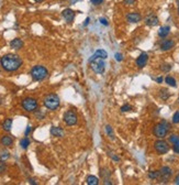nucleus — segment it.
Listing matches in <instances>:
<instances>
[{"label":"nucleus","mask_w":179,"mask_h":185,"mask_svg":"<svg viewBox=\"0 0 179 185\" xmlns=\"http://www.w3.org/2000/svg\"><path fill=\"white\" fill-rule=\"evenodd\" d=\"M0 64L7 72H16L22 65V60L17 54H6L0 60Z\"/></svg>","instance_id":"nucleus-1"},{"label":"nucleus","mask_w":179,"mask_h":185,"mask_svg":"<svg viewBox=\"0 0 179 185\" xmlns=\"http://www.w3.org/2000/svg\"><path fill=\"white\" fill-rule=\"evenodd\" d=\"M30 75H31L33 81L40 82V81H43V79H45V78H46L47 75H48V71H47L44 66L36 65L31 69Z\"/></svg>","instance_id":"nucleus-2"},{"label":"nucleus","mask_w":179,"mask_h":185,"mask_svg":"<svg viewBox=\"0 0 179 185\" xmlns=\"http://www.w3.org/2000/svg\"><path fill=\"white\" fill-rule=\"evenodd\" d=\"M59 97L56 94H48L45 96L44 100H43V104L44 106L48 109V110H55L57 109L59 106Z\"/></svg>","instance_id":"nucleus-3"},{"label":"nucleus","mask_w":179,"mask_h":185,"mask_svg":"<svg viewBox=\"0 0 179 185\" xmlns=\"http://www.w3.org/2000/svg\"><path fill=\"white\" fill-rule=\"evenodd\" d=\"M169 127H170V126H169V123L168 122H166V121H162L160 123L156 125L155 127H154V130H153L154 135L157 137V138H160V139L165 138V137L167 135Z\"/></svg>","instance_id":"nucleus-4"},{"label":"nucleus","mask_w":179,"mask_h":185,"mask_svg":"<svg viewBox=\"0 0 179 185\" xmlns=\"http://www.w3.org/2000/svg\"><path fill=\"white\" fill-rule=\"evenodd\" d=\"M22 107L25 111L27 112H32L35 111L36 108H38V101L35 98H32V97H27L22 100Z\"/></svg>","instance_id":"nucleus-5"},{"label":"nucleus","mask_w":179,"mask_h":185,"mask_svg":"<svg viewBox=\"0 0 179 185\" xmlns=\"http://www.w3.org/2000/svg\"><path fill=\"white\" fill-rule=\"evenodd\" d=\"M154 148H155L156 152L160 154L167 153L168 151H169V149H170V148H169V144H168L166 141H164V140H157V141H155Z\"/></svg>","instance_id":"nucleus-6"},{"label":"nucleus","mask_w":179,"mask_h":185,"mask_svg":"<svg viewBox=\"0 0 179 185\" xmlns=\"http://www.w3.org/2000/svg\"><path fill=\"white\" fill-rule=\"evenodd\" d=\"M91 68L95 73L97 74H103L105 71V62L102 61V58H98L95 60L94 62H91Z\"/></svg>","instance_id":"nucleus-7"},{"label":"nucleus","mask_w":179,"mask_h":185,"mask_svg":"<svg viewBox=\"0 0 179 185\" xmlns=\"http://www.w3.org/2000/svg\"><path fill=\"white\" fill-rule=\"evenodd\" d=\"M77 115L73 110H68L64 114V122L66 123L67 126H74L77 123Z\"/></svg>","instance_id":"nucleus-8"},{"label":"nucleus","mask_w":179,"mask_h":185,"mask_svg":"<svg viewBox=\"0 0 179 185\" xmlns=\"http://www.w3.org/2000/svg\"><path fill=\"white\" fill-rule=\"evenodd\" d=\"M171 174H173V171L169 166H163L162 169L160 170V178L162 182H167L169 178H170Z\"/></svg>","instance_id":"nucleus-9"},{"label":"nucleus","mask_w":179,"mask_h":185,"mask_svg":"<svg viewBox=\"0 0 179 185\" xmlns=\"http://www.w3.org/2000/svg\"><path fill=\"white\" fill-rule=\"evenodd\" d=\"M108 58V53H107V51L102 50V49H98L96 52H95L89 58V63L91 62H94L95 60H98V58H102V60H105V58Z\"/></svg>","instance_id":"nucleus-10"},{"label":"nucleus","mask_w":179,"mask_h":185,"mask_svg":"<svg viewBox=\"0 0 179 185\" xmlns=\"http://www.w3.org/2000/svg\"><path fill=\"white\" fill-rule=\"evenodd\" d=\"M147 62H148V55L146 53H141L140 56L136 58L135 63H136V66L139 67V68H143L144 66H146Z\"/></svg>","instance_id":"nucleus-11"},{"label":"nucleus","mask_w":179,"mask_h":185,"mask_svg":"<svg viewBox=\"0 0 179 185\" xmlns=\"http://www.w3.org/2000/svg\"><path fill=\"white\" fill-rule=\"evenodd\" d=\"M62 15L66 22H73L75 19V12L73 11L71 9H69V8L65 9V10L62 12Z\"/></svg>","instance_id":"nucleus-12"},{"label":"nucleus","mask_w":179,"mask_h":185,"mask_svg":"<svg viewBox=\"0 0 179 185\" xmlns=\"http://www.w3.org/2000/svg\"><path fill=\"white\" fill-rule=\"evenodd\" d=\"M158 17L155 15H148L146 18H145V24L146 25H149V27H155L158 24Z\"/></svg>","instance_id":"nucleus-13"},{"label":"nucleus","mask_w":179,"mask_h":185,"mask_svg":"<svg viewBox=\"0 0 179 185\" xmlns=\"http://www.w3.org/2000/svg\"><path fill=\"white\" fill-rule=\"evenodd\" d=\"M126 20L130 23H137L142 20V17H141V15L139 12H130L126 15Z\"/></svg>","instance_id":"nucleus-14"},{"label":"nucleus","mask_w":179,"mask_h":185,"mask_svg":"<svg viewBox=\"0 0 179 185\" xmlns=\"http://www.w3.org/2000/svg\"><path fill=\"white\" fill-rule=\"evenodd\" d=\"M175 45L174 40H164L163 42L160 43V50L162 51H169L171 50Z\"/></svg>","instance_id":"nucleus-15"},{"label":"nucleus","mask_w":179,"mask_h":185,"mask_svg":"<svg viewBox=\"0 0 179 185\" xmlns=\"http://www.w3.org/2000/svg\"><path fill=\"white\" fill-rule=\"evenodd\" d=\"M170 33V27L169 25H163V27L160 28L158 30V36L160 38H166L168 34Z\"/></svg>","instance_id":"nucleus-16"},{"label":"nucleus","mask_w":179,"mask_h":185,"mask_svg":"<svg viewBox=\"0 0 179 185\" xmlns=\"http://www.w3.org/2000/svg\"><path fill=\"white\" fill-rule=\"evenodd\" d=\"M10 46H11V49H13V50H20L23 46V42H22V40L17 38L10 42Z\"/></svg>","instance_id":"nucleus-17"},{"label":"nucleus","mask_w":179,"mask_h":185,"mask_svg":"<svg viewBox=\"0 0 179 185\" xmlns=\"http://www.w3.org/2000/svg\"><path fill=\"white\" fill-rule=\"evenodd\" d=\"M51 135H54V137H58V138H62L64 135V130H63L61 127H52L51 129Z\"/></svg>","instance_id":"nucleus-18"},{"label":"nucleus","mask_w":179,"mask_h":185,"mask_svg":"<svg viewBox=\"0 0 179 185\" xmlns=\"http://www.w3.org/2000/svg\"><path fill=\"white\" fill-rule=\"evenodd\" d=\"M0 142L4 146H11L12 143H13V139L10 135H4L0 140Z\"/></svg>","instance_id":"nucleus-19"},{"label":"nucleus","mask_w":179,"mask_h":185,"mask_svg":"<svg viewBox=\"0 0 179 185\" xmlns=\"http://www.w3.org/2000/svg\"><path fill=\"white\" fill-rule=\"evenodd\" d=\"M86 182L88 185H98L99 184V180H98L97 176H94V175H88L87 178H86Z\"/></svg>","instance_id":"nucleus-20"},{"label":"nucleus","mask_w":179,"mask_h":185,"mask_svg":"<svg viewBox=\"0 0 179 185\" xmlns=\"http://www.w3.org/2000/svg\"><path fill=\"white\" fill-rule=\"evenodd\" d=\"M12 127V119L11 118H7L2 123V129L6 131H10Z\"/></svg>","instance_id":"nucleus-21"},{"label":"nucleus","mask_w":179,"mask_h":185,"mask_svg":"<svg viewBox=\"0 0 179 185\" xmlns=\"http://www.w3.org/2000/svg\"><path fill=\"white\" fill-rule=\"evenodd\" d=\"M160 97L163 100H167L169 98V92L166 88H162L160 90Z\"/></svg>","instance_id":"nucleus-22"},{"label":"nucleus","mask_w":179,"mask_h":185,"mask_svg":"<svg viewBox=\"0 0 179 185\" xmlns=\"http://www.w3.org/2000/svg\"><path fill=\"white\" fill-rule=\"evenodd\" d=\"M165 82H166V84H168L169 86H173V87H176V86H177L176 79L174 78V77H171V76H166V78H165Z\"/></svg>","instance_id":"nucleus-23"},{"label":"nucleus","mask_w":179,"mask_h":185,"mask_svg":"<svg viewBox=\"0 0 179 185\" xmlns=\"http://www.w3.org/2000/svg\"><path fill=\"white\" fill-rule=\"evenodd\" d=\"M20 146L22 149H27V146H30V140L27 138V137H24L23 139H21V141H20Z\"/></svg>","instance_id":"nucleus-24"},{"label":"nucleus","mask_w":179,"mask_h":185,"mask_svg":"<svg viewBox=\"0 0 179 185\" xmlns=\"http://www.w3.org/2000/svg\"><path fill=\"white\" fill-rule=\"evenodd\" d=\"M105 132H107V135H109V138L110 139H112V140H114V133H113V129H112V127L111 126H105Z\"/></svg>","instance_id":"nucleus-25"},{"label":"nucleus","mask_w":179,"mask_h":185,"mask_svg":"<svg viewBox=\"0 0 179 185\" xmlns=\"http://www.w3.org/2000/svg\"><path fill=\"white\" fill-rule=\"evenodd\" d=\"M148 177H149V178H152V180L160 178V171H149V173H148Z\"/></svg>","instance_id":"nucleus-26"},{"label":"nucleus","mask_w":179,"mask_h":185,"mask_svg":"<svg viewBox=\"0 0 179 185\" xmlns=\"http://www.w3.org/2000/svg\"><path fill=\"white\" fill-rule=\"evenodd\" d=\"M169 141H170L173 144H179V135H171L170 137H169Z\"/></svg>","instance_id":"nucleus-27"},{"label":"nucleus","mask_w":179,"mask_h":185,"mask_svg":"<svg viewBox=\"0 0 179 185\" xmlns=\"http://www.w3.org/2000/svg\"><path fill=\"white\" fill-rule=\"evenodd\" d=\"M9 158V152L6 150H2L0 151V160H2V161H6L7 159Z\"/></svg>","instance_id":"nucleus-28"},{"label":"nucleus","mask_w":179,"mask_h":185,"mask_svg":"<svg viewBox=\"0 0 179 185\" xmlns=\"http://www.w3.org/2000/svg\"><path fill=\"white\" fill-rule=\"evenodd\" d=\"M160 69H162L163 72H165V73H167V72H169L171 69V65H169V64H164V65L160 66Z\"/></svg>","instance_id":"nucleus-29"},{"label":"nucleus","mask_w":179,"mask_h":185,"mask_svg":"<svg viewBox=\"0 0 179 185\" xmlns=\"http://www.w3.org/2000/svg\"><path fill=\"white\" fill-rule=\"evenodd\" d=\"M131 109H132V107H131L130 105L125 104V105H123V106L121 107V111H122V112H126V111H130Z\"/></svg>","instance_id":"nucleus-30"},{"label":"nucleus","mask_w":179,"mask_h":185,"mask_svg":"<svg viewBox=\"0 0 179 185\" xmlns=\"http://www.w3.org/2000/svg\"><path fill=\"white\" fill-rule=\"evenodd\" d=\"M173 122L179 123V111H176L173 116Z\"/></svg>","instance_id":"nucleus-31"},{"label":"nucleus","mask_w":179,"mask_h":185,"mask_svg":"<svg viewBox=\"0 0 179 185\" xmlns=\"http://www.w3.org/2000/svg\"><path fill=\"white\" fill-rule=\"evenodd\" d=\"M4 171H6V163H4V161L0 160V174L4 173Z\"/></svg>","instance_id":"nucleus-32"},{"label":"nucleus","mask_w":179,"mask_h":185,"mask_svg":"<svg viewBox=\"0 0 179 185\" xmlns=\"http://www.w3.org/2000/svg\"><path fill=\"white\" fill-rule=\"evenodd\" d=\"M109 155H110V158L112 159V160H114V161H120V158L118 157V155H115L114 153H112V152H109Z\"/></svg>","instance_id":"nucleus-33"},{"label":"nucleus","mask_w":179,"mask_h":185,"mask_svg":"<svg viewBox=\"0 0 179 185\" xmlns=\"http://www.w3.org/2000/svg\"><path fill=\"white\" fill-rule=\"evenodd\" d=\"M114 58H115V61H118V62H121L122 60H123V56H122V54L121 53H115Z\"/></svg>","instance_id":"nucleus-34"},{"label":"nucleus","mask_w":179,"mask_h":185,"mask_svg":"<svg viewBox=\"0 0 179 185\" xmlns=\"http://www.w3.org/2000/svg\"><path fill=\"white\" fill-rule=\"evenodd\" d=\"M99 22L101 23V24H103V25H105V27H108V25H109V22H108L105 18H100V19H99Z\"/></svg>","instance_id":"nucleus-35"},{"label":"nucleus","mask_w":179,"mask_h":185,"mask_svg":"<svg viewBox=\"0 0 179 185\" xmlns=\"http://www.w3.org/2000/svg\"><path fill=\"white\" fill-rule=\"evenodd\" d=\"M135 1L136 0H123V2H124L125 4H128V6H132V4H135Z\"/></svg>","instance_id":"nucleus-36"},{"label":"nucleus","mask_w":179,"mask_h":185,"mask_svg":"<svg viewBox=\"0 0 179 185\" xmlns=\"http://www.w3.org/2000/svg\"><path fill=\"white\" fill-rule=\"evenodd\" d=\"M102 1L103 0H91V4H94V6H99L100 4H102Z\"/></svg>","instance_id":"nucleus-37"},{"label":"nucleus","mask_w":179,"mask_h":185,"mask_svg":"<svg viewBox=\"0 0 179 185\" xmlns=\"http://www.w3.org/2000/svg\"><path fill=\"white\" fill-rule=\"evenodd\" d=\"M173 150L175 151L176 153L179 154V144H174V146H173Z\"/></svg>","instance_id":"nucleus-38"},{"label":"nucleus","mask_w":179,"mask_h":185,"mask_svg":"<svg viewBox=\"0 0 179 185\" xmlns=\"http://www.w3.org/2000/svg\"><path fill=\"white\" fill-rule=\"evenodd\" d=\"M31 129H32V128L30 127V126H29V127L27 128V130H25V132H24V135H29V133L31 132Z\"/></svg>","instance_id":"nucleus-39"},{"label":"nucleus","mask_w":179,"mask_h":185,"mask_svg":"<svg viewBox=\"0 0 179 185\" xmlns=\"http://www.w3.org/2000/svg\"><path fill=\"white\" fill-rule=\"evenodd\" d=\"M175 184L179 185V174L177 175V176L175 177Z\"/></svg>","instance_id":"nucleus-40"},{"label":"nucleus","mask_w":179,"mask_h":185,"mask_svg":"<svg viewBox=\"0 0 179 185\" xmlns=\"http://www.w3.org/2000/svg\"><path fill=\"white\" fill-rule=\"evenodd\" d=\"M156 82H157V83H162V82H163V77H157V78H156Z\"/></svg>","instance_id":"nucleus-41"},{"label":"nucleus","mask_w":179,"mask_h":185,"mask_svg":"<svg viewBox=\"0 0 179 185\" xmlns=\"http://www.w3.org/2000/svg\"><path fill=\"white\" fill-rule=\"evenodd\" d=\"M89 21H90V19H89V18H87V19H86V21H85V22H84V25H85V27H86V25H88V23H89Z\"/></svg>","instance_id":"nucleus-42"},{"label":"nucleus","mask_w":179,"mask_h":185,"mask_svg":"<svg viewBox=\"0 0 179 185\" xmlns=\"http://www.w3.org/2000/svg\"><path fill=\"white\" fill-rule=\"evenodd\" d=\"M29 183H31V184H36V183H35L34 182V180H31V178H30V180H29Z\"/></svg>","instance_id":"nucleus-43"},{"label":"nucleus","mask_w":179,"mask_h":185,"mask_svg":"<svg viewBox=\"0 0 179 185\" xmlns=\"http://www.w3.org/2000/svg\"><path fill=\"white\" fill-rule=\"evenodd\" d=\"M34 1H35V2H42L43 0H34Z\"/></svg>","instance_id":"nucleus-44"},{"label":"nucleus","mask_w":179,"mask_h":185,"mask_svg":"<svg viewBox=\"0 0 179 185\" xmlns=\"http://www.w3.org/2000/svg\"><path fill=\"white\" fill-rule=\"evenodd\" d=\"M177 4L179 6V0H177Z\"/></svg>","instance_id":"nucleus-45"},{"label":"nucleus","mask_w":179,"mask_h":185,"mask_svg":"<svg viewBox=\"0 0 179 185\" xmlns=\"http://www.w3.org/2000/svg\"><path fill=\"white\" fill-rule=\"evenodd\" d=\"M178 15H179V8H178Z\"/></svg>","instance_id":"nucleus-46"},{"label":"nucleus","mask_w":179,"mask_h":185,"mask_svg":"<svg viewBox=\"0 0 179 185\" xmlns=\"http://www.w3.org/2000/svg\"><path fill=\"white\" fill-rule=\"evenodd\" d=\"M178 103H179V98H178Z\"/></svg>","instance_id":"nucleus-47"}]
</instances>
